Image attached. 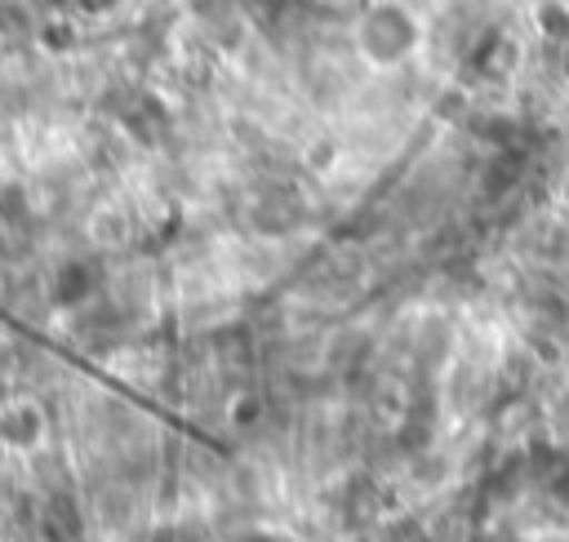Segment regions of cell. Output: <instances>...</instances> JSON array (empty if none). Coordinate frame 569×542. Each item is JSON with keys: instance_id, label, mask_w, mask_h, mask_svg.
I'll list each match as a JSON object with an SVG mask.
<instances>
[{"instance_id": "2", "label": "cell", "mask_w": 569, "mask_h": 542, "mask_svg": "<svg viewBox=\"0 0 569 542\" xmlns=\"http://www.w3.org/2000/svg\"><path fill=\"white\" fill-rule=\"evenodd\" d=\"M36 431H40V418H36V409H9V413L0 418V435H4V440H18V444H27V440H36Z\"/></svg>"}, {"instance_id": "1", "label": "cell", "mask_w": 569, "mask_h": 542, "mask_svg": "<svg viewBox=\"0 0 569 542\" xmlns=\"http://www.w3.org/2000/svg\"><path fill=\"white\" fill-rule=\"evenodd\" d=\"M93 267L89 262H67L58 275H53V298L62 302V307H76V302H84L89 298V289H93Z\"/></svg>"}]
</instances>
